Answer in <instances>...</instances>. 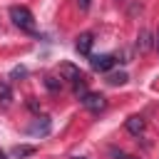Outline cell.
Instances as JSON below:
<instances>
[{
	"instance_id": "1",
	"label": "cell",
	"mask_w": 159,
	"mask_h": 159,
	"mask_svg": "<svg viewBox=\"0 0 159 159\" xmlns=\"http://www.w3.org/2000/svg\"><path fill=\"white\" fill-rule=\"evenodd\" d=\"M10 20H12L20 30L35 32V17H32V12H30L25 5H12V7H10Z\"/></svg>"
},
{
	"instance_id": "19",
	"label": "cell",
	"mask_w": 159,
	"mask_h": 159,
	"mask_svg": "<svg viewBox=\"0 0 159 159\" xmlns=\"http://www.w3.org/2000/svg\"><path fill=\"white\" fill-rule=\"evenodd\" d=\"M127 159H137V157H129V154H127Z\"/></svg>"
},
{
	"instance_id": "2",
	"label": "cell",
	"mask_w": 159,
	"mask_h": 159,
	"mask_svg": "<svg viewBox=\"0 0 159 159\" xmlns=\"http://www.w3.org/2000/svg\"><path fill=\"white\" fill-rule=\"evenodd\" d=\"M80 102H82V107L84 109H89V112H102L104 107H107V99H104V94H97V92H87V94H82L80 97Z\"/></svg>"
},
{
	"instance_id": "15",
	"label": "cell",
	"mask_w": 159,
	"mask_h": 159,
	"mask_svg": "<svg viewBox=\"0 0 159 159\" xmlns=\"http://www.w3.org/2000/svg\"><path fill=\"white\" fill-rule=\"evenodd\" d=\"M77 5H80V10H89V0H77Z\"/></svg>"
},
{
	"instance_id": "7",
	"label": "cell",
	"mask_w": 159,
	"mask_h": 159,
	"mask_svg": "<svg viewBox=\"0 0 159 159\" xmlns=\"http://www.w3.org/2000/svg\"><path fill=\"white\" fill-rule=\"evenodd\" d=\"M124 127H127V132H129V134H134V137H139V134L144 132V127H147V122H144L142 117H137V114H134V117H129V119H127V124H124Z\"/></svg>"
},
{
	"instance_id": "10",
	"label": "cell",
	"mask_w": 159,
	"mask_h": 159,
	"mask_svg": "<svg viewBox=\"0 0 159 159\" xmlns=\"http://www.w3.org/2000/svg\"><path fill=\"white\" fill-rule=\"evenodd\" d=\"M37 149L35 147H30V144H17L15 149H12V157H17V159H25V157H32Z\"/></svg>"
},
{
	"instance_id": "11",
	"label": "cell",
	"mask_w": 159,
	"mask_h": 159,
	"mask_svg": "<svg viewBox=\"0 0 159 159\" xmlns=\"http://www.w3.org/2000/svg\"><path fill=\"white\" fill-rule=\"evenodd\" d=\"M127 80H129V77H127V72H112V75L107 77V82H109V84H124Z\"/></svg>"
},
{
	"instance_id": "12",
	"label": "cell",
	"mask_w": 159,
	"mask_h": 159,
	"mask_svg": "<svg viewBox=\"0 0 159 159\" xmlns=\"http://www.w3.org/2000/svg\"><path fill=\"white\" fill-rule=\"evenodd\" d=\"M45 87H47L50 92H57V89L62 87V80H57V77H45Z\"/></svg>"
},
{
	"instance_id": "3",
	"label": "cell",
	"mask_w": 159,
	"mask_h": 159,
	"mask_svg": "<svg viewBox=\"0 0 159 159\" xmlns=\"http://www.w3.org/2000/svg\"><path fill=\"white\" fill-rule=\"evenodd\" d=\"M114 62H117L114 55H92V60H89L92 70H97V72H109L114 67Z\"/></svg>"
},
{
	"instance_id": "17",
	"label": "cell",
	"mask_w": 159,
	"mask_h": 159,
	"mask_svg": "<svg viewBox=\"0 0 159 159\" xmlns=\"http://www.w3.org/2000/svg\"><path fill=\"white\" fill-rule=\"evenodd\" d=\"M0 159H7V154H5V152H2V149H0Z\"/></svg>"
},
{
	"instance_id": "9",
	"label": "cell",
	"mask_w": 159,
	"mask_h": 159,
	"mask_svg": "<svg viewBox=\"0 0 159 159\" xmlns=\"http://www.w3.org/2000/svg\"><path fill=\"white\" fill-rule=\"evenodd\" d=\"M10 102H12V89H10V84L5 80H0V104L7 107Z\"/></svg>"
},
{
	"instance_id": "6",
	"label": "cell",
	"mask_w": 159,
	"mask_h": 159,
	"mask_svg": "<svg viewBox=\"0 0 159 159\" xmlns=\"http://www.w3.org/2000/svg\"><path fill=\"white\" fill-rule=\"evenodd\" d=\"M92 42H94V37H92V32H82V35H77V42H75V50H77L80 55H89V52H92Z\"/></svg>"
},
{
	"instance_id": "16",
	"label": "cell",
	"mask_w": 159,
	"mask_h": 159,
	"mask_svg": "<svg viewBox=\"0 0 159 159\" xmlns=\"http://www.w3.org/2000/svg\"><path fill=\"white\" fill-rule=\"evenodd\" d=\"M154 45L159 47V30H157V35H154Z\"/></svg>"
},
{
	"instance_id": "8",
	"label": "cell",
	"mask_w": 159,
	"mask_h": 159,
	"mask_svg": "<svg viewBox=\"0 0 159 159\" xmlns=\"http://www.w3.org/2000/svg\"><path fill=\"white\" fill-rule=\"evenodd\" d=\"M149 47H152V32L149 30H139V35H137V50L147 52Z\"/></svg>"
},
{
	"instance_id": "4",
	"label": "cell",
	"mask_w": 159,
	"mask_h": 159,
	"mask_svg": "<svg viewBox=\"0 0 159 159\" xmlns=\"http://www.w3.org/2000/svg\"><path fill=\"white\" fill-rule=\"evenodd\" d=\"M50 129H52L50 117H37V119L27 127V132H30V134H35V137H45V134H50Z\"/></svg>"
},
{
	"instance_id": "5",
	"label": "cell",
	"mask_w": 159,
	"mask_h": 159,
	"mask_svg": "<svg viewBox=\"0 0 159 159\" xmlns=\"http://www.w3.org/2000/svg\"><path fill=\"white\" fill-rule=\"evenodd\" d=\"M60 80L80 82V80H82V72H80V67H75L72 62H62V65H60Z\"/></svg>"
},
{
	"instance_id": "18",
	"label": "cell",
	"mask_w": 159,
	"mask_h": 159,
	"mask_svg": "<svg viewBox=\"0 0 159 159\" xmlns=\"http://www.w3.org/2000/svg\"><path fill=\"white\" fill-rule=\"evenodd\" d=\"M72 159H84V157H72Z\"/></svg>"
},
{
	"instance_id": "13",
	"label": "cell",
	"mask_w": 159,
	"mask_h": 159,
	"mask_svg": "<svg viewBox=\"0 0 159 159\" xmlns=\"http://www.w3.org/2000/svg\"><path fill=\"white\" fill-rule=\"evenodd\" d=\"M109 157L112 159H127V154L124 152H117V149H109Z\"/></svg>"
},
{
	"instance_id": "14",
	"label": "cell",
	"mask_w": 159,
	"mask_h": 159,
	"mask_svg": "<svg viewBox=\"0 0 159 159\" xmlns=\"http://www.w3.org/2000/svg\"><path fill=\"white\" fill-rule=\"evenodd\" d=\"M25 75H27L25 67H15V70H12V77H25Z\"/></svg>"
}]
</instances>
